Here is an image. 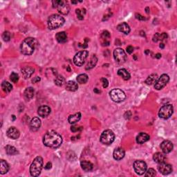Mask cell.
<instances>
[{
    "label": "cell",
    "instance_id": "6da1fadb",
    "mask_svg": "<svg viewBox=\"0 0 177 177\" xmlns=\"http://www.w3.org/2000/svg\"><path fill=\"white\" fill-rule=\"evenodd\" d=\"M62 143V138L61 135L55 131L48 132L44 135L43 143L45 146L50 148H58Z\"/></svg>",
    "mask_w": 177,
    "mask_h": 177
},
{
    "label": "cell",
    "instance_id": "7a4b0ae2",
    "mask_svg": "<svg viewBox=\"0 0 177 177\" xmlns=\"http://www.w3.org/2000/svg\"><path fill=\"white\" fill-rule=\"evenodd\" d=\"M37 45H38V42L36 39L33 38H27L24 39L21 44V51L24 55H30L33 53Z\"/></svg>",
    "mask_w": 177,
    "mask_h": 177
},
{
    "label": "cell",
    "instance_id": "3957f363",
    "mask_svg": "<svg viewBox=\"0 0 177 177\" xmlns=\"http://www.w3.org/2000/svg\"><path fill=\"white\" fill-rule=\"evenodd\" d=\"M43 168V159L41 156H37L33 161L30 167V173L32 176L36 177L40 174Z\"/></svg>",
    "mask_w": 177,
    "mask_h": 177
},
{
    "label": "cell",
    "instance_id": "277c9868",
    "mask_svg": "<svg viewBox=\"0 0 177 177\" xmlns=\"http://www.w3.org/2000/svg\"><path fill=\"white\" fill-rule=\"evenodd\" d=\"M65 19L61 15L53 14L50 15L48 19V28L54 30V29L58 28L65 24Z\"/></svg>",
    "mask_w": 177,
    "mask_h": 177
},
{
    "label": "cell",
    "instance_id": "5b68a950",
    "mask_svg": "<svg viewBox=\"0 0 177 177\" xmlns=\"http://www.w3.org/2000/svg\"><path fill=\"white\" fill-rule=\"evenodd\" d=\"M174 112V107L172 104H167L163 105L160 109L159 112V116L163 119H168L170 118Z\"/></svg>",
    "mask_w": 177,
    "mask_h": 177
},
{
    "label": "cell",
    "instance_id": "8992f818",
    "mask_svg": "<svg viewBox=\"0 0 177 177\" xmlns=\"http://www.w3.org/2000/svg\"><path fill=\"white\" fill-rule=\"evenodd\" d=\"M115 139V135L112 130L107 129L102 132L100 136V142L104 145H111Z\"/></svg>",
    "mask_w": 177,
    "mask_h": 177
},
{
    "label": "cell",
    "instance_id": "52a82bcc",
    "mask_svg": "<svg viewBox=\"0 0 177 177\" xmlns=\"http://www.w3.org/2000/svg\"><path fill=\"white\" fill-rule=\"evenodd\" d=\"M53 6L54 8H56L59 13L63 15H67L69 12V6L68 3L62 0H55L53 1Z\"/></svg>",
    "mask_w": 177,
    "mask_h": 177
},
{
    "label": "cell",
    "instance_id": "ba28073f",
    "mask_svg": "<svg viewBox=\"0 0 177 177\" xmlns=\"http://www.w3.org/2000/svg\"><path fill=\"white\" fill-rule=\"evenodd\" d=\"M110 98L115 102H120L124 100L126 98L125 93L120 89H113L109 93Z\"/></svg>",
    "mask_w": 177,
    "mask_h": 177
},
{
    "label": "cell",
    "instance_id": "9c48e42d",
    "mask_svg": "<svg viewBox=\"0 0 177 177\" xmlns=\"http://www.w3.org/2000/svg\"><path fill=\"white\" fill-rule=\"evenodd\" d=\"M89 52L87 50H82L75 54L73 58V62L77 67H81L84 65L87 58H88Z\"/></svg>",
    "mask_w": 177,
    "mask_h": 177
},
{
    "label": "cell",
    "instance_id": "30bf717a",
    "mask_svg": "<svg viewBox=\"0 0 177 177\" xmlns=\"http://www.w3.org/2000/svg\"><path fill=\"white\" fill-rule=\"evenodd\" d=\"M134 169L137 174L143 175L146 172L147 166L145 161L141 160L136 161L134 163Z\"/></svg>",
    "mask_w": 177,
    "mask_h": 177
},
{
    "label": "cell",
    "instance_id": "8fae6325",
    "mask_svg": "<svg viewBox=\"0 0 177 177\" xmlns=\"http://www.w3.org/2000/svg\"><path fill=\"white\" fill-rule=\"evenodd\" d=\"M114 59L118 63H124L127 60V55L122 48H116L114 51Z\"/></svg>",
    "mask_w": 177,
    "mask_h": 177
},
{
    "label": "cell",
    "instance_id": "7c38bea8",
    "mask_svg": "<svg viewBox=\"0 0 177 177\" xmlns=\"http://www.w3.org/2000/svg\"><path fill=\"white\" fill-rule=\"evenodd\" d=\"M169 80H170V77L167 74H163L157 80L156 82L155 83L154 88L156 90H161L163 87L166 86L168 84Z\"/></svg>",
    "mask_w": 177,
    "mask_h": 177
},
{
    "label": "cell",
    "instance_id": "4fadbf2b",
    "mask_svg": "<svg viewBox=\"0 0 177 177\" xmlns=\"http://www.w3.org/2000/svg\"><path fill=\"white\" fill-rule=\"evenodd\" d=\"M159 171L163 175L170 174L172 172V166L166 163H160L158 166Z\"/></svg>",
    "mask_w": 177,
    "mask_h": 177
},
{
    "label": "cell",
    "instance_id": "5bb4252c",
    "mask_svg": "<svg viewBox=\"0 0 177 177\" xmlns=\"http://www.w3.org/2000/svg\"><path fill=\"white\" fill-rule=\"evenodd\" d=\"M173 144L170 141H164L161 144V148L164 154H169L172 151Z\"/></svg>",
    "mask_w": 177,
    "mask_h": 177
},
{
    "label": "cell",
    "instance_id": "9a60e30c",
    "mask_svg": "<svg viewBox=\"0 0 177 177\" xmlns=\"http://www.w3.org/2000/svg\"><path fill=\"white\" fill-rule=\"evenodd\" d=\"M7 136L11 139H19L20 133H19V130L14 127H10L6 132Z\"/></svg>",
    "mask_w": 177,
    "mask_h": 177
},
{
    "label": "cell",
    "instance_id": "2e32d148",
    "mask_svg": "<svg viewBox=\"0 0 177 177\" xmlns=\"http://www.w3.org/2000/svg\"><path fill=\"white\" fill-rule=\"evenodd\" d=\"M41 120L39 118L35 117L31 120L29 124V127H30V129L32 132H37L38 130L40 129L41 127Z\"/></svg>",
    "mask_w": 177,
    "mask_h": 177
},
{
    "label": "cell",
    "instance_id": "e0dca14e",
    "mask_svg": "<svg viewBox=\"0 0 177 177\" xmlns=\"http://www.w3.org/2000/svg\"><path fill=\"white\" fill-rule=\"evenodd\" d=\"M38 115L42 118L47 117L50 114V108L46 105L40 106L38 110Z\"/></svg>",
    "mask_w": 177,
    "mask_h": 177
},
{
    "label": "cell",
    "instance_id": "ac0fdd59",
    "mask_svg": "<svg viewBox=\"0 0 177 177\" xmlns=\"http://www.w3.org/2000/svg\"><path fill=\"white\" fill-rule=\"evenodd\" d=\"M124 155H125V151H124L123 148L119 147V148L116 149L114 151L113 156H114V158L116 161H120L124 158Z\"/></svg>",
    "mask_w": 177,
    "mask_h": 177
},
{
    "label": "cell",
    "instance_id": "d6986e66",
    "mask_svg": "<svg viewBox=\"0 0 177 177\" xmlns=\"http://www.w3.org/2000/svg\"><path fill=\"white\" fill-rule=\"evenodd\" d=\"M35 71V69L31 67H26L21 70V72H22V74L23 75V77H24L25 79L28 78L30 77L31 75L33 74Z\"/></svg>",
    "mask_w": 177,
    "mask_h": 177
},
{
    "label": "cell",
    "instance_id": "ffe728a7",
    "mask_svg": "<svg viewBox=\"0 0 177 177\" xmlns=\"http://www.w3.org/2000/svg\"><path fill=\"white\" fill-rule=\"evenodd\" d=\"M153 159L156 163L160 164V163H165V161H166V156H165L164 154L161 152H157L154 154Z\"/></svg>",
    "mask_w": 177,
    "mask_h": 177
},
{
    "label": "cell",
    "instance_id": "44dd1931",
    "mask_svg": "<svg viewBox=\"0 0 177 177\" xmlns=\"http://www.w3.org/2000/svg\"><path fill=\"white\" fill-rule=\"evenodd\" d=\"M81 168L85 172H90L93 170V165L91 163L90 161L87 160H83L80 163Z\"/></svg>",
    "mask_w": 177,
    "mask_h": 177
},
{
    "label": "cell",
    "instance_id": "7402d4cb",
    "mask_svg": "<svg viewBox=\"0 0 177 177\" xmlns=\"http://www.w3.org/2000/svg\"><path fill=\"white\" fill-rule=\"evenodd\" d=\"M149 139H150V136H149L148 134L141 132V133H140L139 135L137 136L136 142L139 144H143L145 143V142L148 141Z\"/></svg>",
    "mask_w": 177,
    "mask_h": 177
},
{
    "label": "cell",
    "instance_id": "603a6c76",
    "mask_svg": "<svg viewBox=\"0 0 177 177\" xmlns=\"http://www.w3.org/2000/svg\"><path fill=\"white\" fill-rule=\"evenodd\" d=\"M117 29L120 32H122L124 33L125 35H128L130 32V27L129 25H128L127 23L125 22H122L121 24H120L118 26H117Z\"/></svg>",
    "mask_w": 177,
    "mask_h": 177
},
{
    "label": "cell",
    "instance_id": "cb8c5ba5",
    "mask_svg": "<svg viewBox=\"0 0 177 177\" xmlns=\"http://www.w3.org/2000/svg\"><path fill=\"white\" fill-rule=\"evenodd\" d=\"M66 89L69 91H75L78 89V85L74 81H69L66 84Z\"/></svg>",
    "mask_w": 177,
    "mask_h": 177
},
{
    "label": "cell",
    "instance_id": "d4e9b609",
    "mask_svg": "<svg viewBox=\"0 0 177 177\" xmlns=\"http://www.w3.org/2000/svg\"><path fill=\"white\" fill-rule=\"evenodd\" d=\"M55 38L58 42L60 43H65L67 40V35L65 32L62 31V32L58 33L55 36Z\"/></svg>",
    "mask_w": 177,
    "mask_h": 177
},
{
    "label": "cell",
    "instance_id": "484cf974",
    "mask_svg": "<svg viewBox=\"0 0 177 177\" xmlns=\"http://www.w3.org/2000/svg\"><path fill=\"white\" fill-rule=\"evenodd\" d=\"M110 33L109 32L107 31H104L102 32V35H101V38L102 39V40H104V42H102L103 46H109V45L110 42L109 41H108V39L110 38Z\"/></svg>",
    "mask_w": 177,
    "mask_h": 177
},
{
    "label": "cell",
    "instance_id": "4316f807",
    "mask_svg": "<svg viewBox=\"0 0 177 177\" xmlns=\"http://www.w3.org/2000/svg\"><path fill=\"white\" fill-rule=\"evenodd\" d=\"M97 62H98V58H97V57L95 55H93L90 58V60H89L88 63H87L86 66V69L89 70L93 69V68L96 65Z\"/></svg>",
    "mask_w": 177,
    "mask_h": 177
},
{
    "label": "cell",
    "instance_id": "83f0119b",
    "mask_svg": "<svg viewBox=\"0 0 177 177\" xmlns=\"http://www.w3.org/2000/svg\"><path fill=\"white\" fill-rule=\"evenodd\" d=\"M81 114L80 112L76 113V114H73V115L69 116L68 118V121L70 124H75L79 121L81 119Z\"/></svg>",
    "mask_w": 177,
    "mask_h": 177
},
{
    "label": "cell",
    "instance_id": "f1b7e54d",
    "mask_svg": "<svg viewBox=\"0 0 177 177\" xmlns=\"http://www.w3.org/2000/svg\"><path fill=\"white\" fill-rule=\"evenodd\" d=\"M118 74L124 80H128L131 77V75L125 69H120L118 71Z\"/></svg>",
    "mask_w": 177,
    "mask_h": 177
},
{
    "label": "cell",
    "instance_id": "f546056e",
    "mask_svg": "<svg viewBox=\"0 0 177 177\" xmlns=\"http://www.w3.org/2000/svg\"><path fill=\"white\" fill-rule=\"evenodd\" d=\"M34 93H35V91L33 88H32V87H28V88H26V90L24 91V98L28 100H30V99L33 98Z\"/></svg>",
    "mask_w": 177,
    "mask_h": 177
},
{
    "label": "cell",
    "instance_id": "4dcf8cb0",
    "mask_svg": "<svg viewBox=\"0 0 177 177\" xmlns=\"http://www.w3.org/2000/svg\"><path fill=\"white\" fill-rule=\"evenodd\" d=\"M6 152L8 155L9 156H14L17 155L18 154V151L17 150V149L15 147L11 146V145H6L5 147Z\"/></svg>",
    "mask_w": 177,
    "mask_h": 177
},
{
    "label": "cell",
    "instance_id": "1f68e13d",
    "mask_svg": "<svg viewBox=\"0 0 177 177\" xmlns=\"http://www.w3.org/2000/svg\"><path fill=\"white\" fill-rule=\"evenodd\" d=\"M159 79V76L157 74H151L148 76L145 80V83L148 85H151L156 82L157 80Z\"/></svg>",
    "mask_w": 177,
    "mask_h": 177
},
{
    "label": "cell",
    "instance_id": "d6a6232c",
    "mask_svg": "<svg viewBox=\"0 0 177 177\" xmlns=\"http://www.w3.org/2000/svg\"><path fill=\"white\" fill-rule=\"evenodd\" d=\"M9 166L8 165V163L6 162L5 161L1 160V169H0V173L1 174H4L6 173L9 172Z\"/></svg>",
    "mask_w": 177,
    "mask_h": 177
},
{
    "label": "cell",
    "instance_id": "836d02e7",
    "mask_svg": "<svg viewBox=\"0 0 177 177\" xmlns=\"http://www.w3.org/2000/svg\"><path fill=\"white\" fill-rule=\"evenodd\" d=\"M1 88H2L3 91H5L6 93H9L13 89V86L9 82L4 81L2 84H1Z\"/></svg>",
    "mask_w": 177,
    "mask_h": 177
},
{
    "label": "cell",
    "instance_id": "e575fe53",
    "mask_svg": "<svg viewBox=\"0 0 177 177\" xmlns=\"http://www.w3.org/2000/svg\"><path fill=\"white\" fill-rule=\"evenodd\" d=\"M88 80H89L88 75L87 74H85V73L79 75L77 77V82L80 83V84H85V83L87 82Z\"/></svg>",
    "mask_w": 177,
    "mask_h": 177
},
{
    "label": "cell",
    "instance_id": "d590c367",
    "mask_svg": "<svg viewBox=\"0 0 177 177\" xmlns=\"http://www.w3.org/2000/svg\"><path fill=\"white\" fill-rule=\"evenodd\" d=\"M54 82H55V84L57 85V86L61 87L65 84V77L61 76V75H58V76L55 77V80H54Z\"/></svg>",
    "mask_w": 177,
    "mask_h": 177
},
{
    "label": "cell",
    "instance_id": "8d00e7d4",
    "mask_svg": "<svg viewBox=\"0 0 177 177\" xmlns=\"http://www.w3.org/2000/svg\"><path fill=\"white\" fill-rule=\"evenodd\" d=\"M10 80H11L12 82L17 83L19 80L18 74L16 73H15V72H13V73L11 74V75H10Z\"/></svg>",
    "mask_w": 177,
    "mask_h": 177
},
{
    "label": "cell",
    "instance_id": "74e56055",
    "mask_svg": "<svg viewBox=\"0 0 177 177\" xmlns=\"http://www.w3.org/2000/svg\"><path fill=\"white\" fill-rule=\"evenodd\" d=\"M156 172L155 170H154L153 168H149V169H148V170L146 171V173H145V176L153 177V176H156Z\"/></svg>",
    "mask_w": 177,
    "mask_h": 177
},
{
    "label": "cell",
    "instance_id": "f35d334b",
    "mask_svg": "<svg viewBox=\"0 0 177 177\" xmlns=\"http://www.w3.org/2000/svg\"><path fill=\"white\" fill-rule=\"evenodd\" d=\"M2 38L5 42H9L11 40V33L9 31H5L2 35Z\"/></svg>",
    "mask_w": 177,
    "mask_h": 177
},
{
    "label": "cell",
    "instance_id": "ab89813d",
    "mask_svg": "<svg viewBox=\"0 0 177 177\" xmlns=\"http://www.w3.org/2000/svg\"><path fill=\"white\" fill-rule=\"evenodd\" d=\"M75 13H76L77 18H78L80 20H82V19H84V14H83L82 11L80 9H76Z\"/></svg>",
    "mask_w": 177,
    "mask_h": 177
},
{
    "label": "cell",
    "instance_id": "60d3db41",
    "mask_svg": "<svg viewBox=\"0 0 177 177\" xmlns=\"http://www.w3.org/2000/svg\"><path fill=\"white\" fill-rule=\"evenodd\" d=\"M101 81H102V82L103 87H104V88H107L109 85V82L107 80V79H106L105 77H102V78L101 79Z\"/></svg>",
    "mask_w": 177,
    "mask_h": 177
},
{
    "label": "cell",
    "instance_id": "b9f144b4",
    "mask_svg": "<svg viewBox=\"0 0 177 177\" xmlns=\"http://www.w3.org/2000/svg\"><path fill=\"white\" fill-rule=\"evenodd\" d=\"M82 129V127H78V126L73 125V126H72V127H71V130L73 132H77L78 131H80Z\"/></svg>",
    "mask_w": 177,
    "mask_h": 177
},
{
    "label": "cell",
    "instance_id": "7bdbcfd3",
    "mask_svg": "<svg viewBox=\"0 0 177 177\" xmlns=\"http://www.w3.org/2000/svg\"><path fill=\"white\" fill-rule=\"evenodd\" d=\"M159 40H160V33H157L153 37V41L155 42H157Z\"/></svg>",
    "mask_w": 177,
    "mask_h": 177
},
{
    "label": "cell",
    "instance_id": "ee69618b",
    "mask_svg": "<svg viewBox=\"0 0 177 177\" xmlns=\"http://www.w3.org/2000/svg\"><path fill=\"white\" fill-rule=\"evenodd\" d=\"M134 51V47L132 46H129L127 47V52L129 54H132Z\"/></svg>",
    "mask_w": 177,
    "mask_h": 177
},
{
    "label": "cell",
    "instance_id": "f6af8a7d",
    "mask_svg": "<svg viewBox=\"0 0 177 177\" xmlns=\"http://www.w3.org/2000/svg\"><path fill=\"white\" fill-rule=\"evenodd\" d=\"M132 116V113L131 112H127L125 113V114H124V118H125V119H129L130 118H131Z\"/></svg>",
    "mask_w": 177,
    "mask_h": 177
},
{
    "label": "cell",
    "instance_id": "bcb514c9",
    "mask_svg": "<svg viewBox=\"0 0 177 177\" xmlns=\"http://www.w3.org/2000/svg\"><path fill=\"white\" fill-rule=\"evenodd\" d=\"M136 18L139 19V20H145V18L143 16H142L140 14H136Z\"/></svg>",
    "mask_w": 177,
    "mask_h": 177
},
{
    "label": "cell",
    "instance_id": "7dc6e473",
    "mask_svg": "<svg viewBox=\"0 0 177 177\" xmlns=\"http://www.w3.org/2000/svg\"><path fill=\"white\" fill-rule=\"evenodd\" d=\"M51 168H52V163H50V162L46 163L45 167H44V168H45L46 170H50V169Z\"/></svg>",
    "mask_w": 177,
    "mask_h": 177
},
{
    "label": "cell",
    "instance_id": "c3c4849f",
    "mask_svg": "<svg viewBox=\"0 0 177 177\" xmlns=\"http://www.w3.org/2000/svg\"><path fill=\"white\" fill-rule=\"evenodd\" d=\"M40 80V77H34L33 79L32 82L33 83H36V82H39Z\"/></svg>",
    "mask_w": 177,
    "mask_h": 177
},
{
    "label": "cell",
    "instance_id": "681fc988",
    "mask_svg": "<svg viewBox=\"0 0 177 177\" xmlns=\"http://www.w3.org/2000/svg\"><path fill=\"white\" fill-rule=\"evenodd\" d=\"M155 58H157V59H160L161 58V53H157L156 55H155Z\"/></svg>",
    "mask_w": 177,
    "mask_h": 177
},
{
    "label": "cell",
    "instance_id": "f907efd6",
    "mask_svg": "<svg viewBox=\"0 0 177 177\" xmlns=\"http://www.w3.org/2000/svg\"><path fill=\"white\" fill-rule=\"evenodd\" d=\"M160 46V48H163L165 47V44H163V43H161V44H160V46Z\"/></svg>",
    "mask_w": 177,
    "mask_h": 177
},
{
    "label": "cell",
    "instance_id": "816d5d0a",
    "mask_svg": "<svg viewBox=\"0 0 177 177\" xmlns=\"http://www.w3.org/2000/svg\"><path fill=\"white\" fill-rule=\"evenodd\" d=\"M94 92H96V93H100V91H99V90H98V89H94Z\"/></svg>",
    "mask_w": 177,
    "mask_h": 177
},
{
    "label": "cell",
    "instance_id": "f5cc1de1",
    "mask_svg": "<svg viewBox=\"0 0 177 177\" xmlns=\"http://www.w3.org/2000/svg\"><path fill=\"white\" fill-rule=\"evenodd\" d=\"M145 11H146V13H149V7H147L146 9H145Z\"/></svg>",
    "mask_w": 177,
    "mask_h": 177
},
{
    "label": "cell",
    "instance_id": "db71d44e",
    "mask_svg": "<svg viewBox=\"0 0 177 177\" xmlns=\"http://www.w3.org/2000/svg\"><path fill=\"white\" fill-rule=\"evenodd\" d=\"M145 53L146 54V55H147V54H149V53H150V51H149V50H146L145 51Z\"/></svg>",
    "mask_w": 177,
    "mask_h": 177
},
{
    "label": "cell",
    "instance_id": "11a10c76",
    "mask_svg": "<svg viewBox=\"0 0 177 177\" xmlns=\"http://www.w3.org/2000/svg\"><path fill=\"white\" fill-rule=\"evenodd\" d=\"M76 3H77V1H72V4H76Z\"/></svg>",
    "mask_w": 177,
    "mask_h": 177
}]
</instances>
